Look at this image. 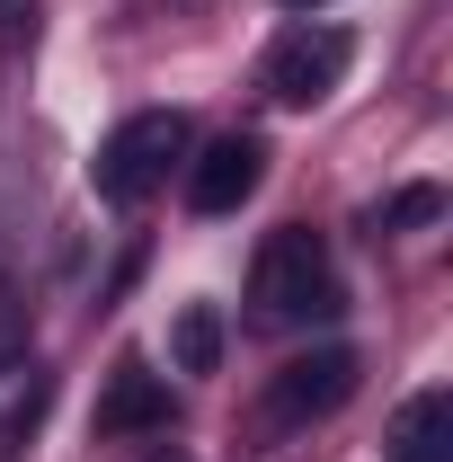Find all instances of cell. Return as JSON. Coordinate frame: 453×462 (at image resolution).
Returning <instances> with one entry per match:
<instances>
[{
	"mask_svg": "<svg viewBox=\"0 0 453 462\" xmlns=\"http://www.w3.org/2000/svg\"><path fill=\"white\" fill-rule=\"evenodd\" d=\"M249 302L258 320L276 329H311V320H338V267H329V240L311 223H284L267 249H258V276H249Z\"/></svg>",
	"mask_w": 453,
	"mask_h": 462,
	"instance_id": "obj_1",
	"label": "cell"
},
{
	"mask_svg": "<svg viewBox=\"0 0 453 462\" xmlns=\"http://www.w3.org/2000/svg\"><path fill=\"white\" fill-rule=\"evenodd\" d=\"M178 161H187V116H178V107H143V116H125L107 143H98L89 187H98L107 205H143Z\"/></svg>",
	"mask_w": 453,
	"mask_h": 462,
	"instance_id": "obj_2",
	"label": "cell"
},
{
	"mask_svg": "<svg viewBox=\"0 0 453 462\" xmlns=\"http://www.w3.org/2000/svg\"><path fill=\"white\" fill-rule=\"evenodd\" d=\"M356 392V356L347 346H320V356H293L276 383H267V401H258V427L267 436H293V427H311V418H329V409Z\"/></svg>",
	"mask_w": 453,
	"mask_h": 462,
	"instance_id": "obj_3",
	"label": "cell"
},
{
	"mask_svg": "<svg viewBox=\"0 0 453 462\" xmlns=\"http://www.w3.org/2000/svg\"><path fill=\"white\" fill-rule=\"evenodd\" d=\"M347 45L338 27H293V36H276V54H267V98L276 107H320L329 89L347 80Z\"/></svg>",
	"mask_w": 453,
	"mask_h": 462,
	"instance_id": "obj_4",
	"label": "cell"
},
{
	"mask_svg": "<svg viewBox=\"0 0 453 462\" xmlns=\"http://www.w3.org/2000/svg\"><path fill=\"white\" fill-rule=\"evenodd\" d=\"M258 170H267L258 134H223V143L196 152V170H187V205H196V214H240V205L258 196Z\"/></svg>",
	"mask_w": 453,
	"mask_h": 462,
	"instance_id": "obj_5",
	"label": "cell"
},
{
	"mask_svg": "<svg viewBox=\"0 0 453 462\" xmlns=\"http://www.w3.org/2000/svg\"><path fill=\"white\" fill-rule=\"evenodd\" d=\"M392 462H453V392H409L392 418V445H383Z\"/></svg>",
	"mask_w": 453,
	"mask_h": 462,
	"instance_id": "obj_6",
	"label": "cell"
},
{
	"mask_svg": "<svg viewBox=\"0 0 453 462\" xmlns=\"http://www.w3.org/2000/svg\"><path fill=\"white\" fill-rule=\"evenodd\" d=\"M152 427H170V383L143 365H116L107 401H98V436H152Z\"/></svg>",
	"mask_w": 453,
	"mask_h": 462,
	"instance_id": "obj_7",
	"label": "cell"
},
{
	"mask_svg": "<svg viewBox=\"0 0 453 462\" xmlns=\"http://www.w3.org/2000/svg\"><path fill=\"white\" fill-rule=\"evenodd\" d=\"M170 365L178 374H214V365H223V320H214V302H187L170 320Z\"/></svg>",
	"mask_w": 453,
	"mask_h": 462,
	"instance_id": "obj_8",
	"label": "cell"
},
{
	"mask_svg": "<svg viewBox=\"0 0 453 462\" xmlns=\"http://www.w3.org/2000/svg\"><path fill=\"white\" fill-rule=\"evenodd\" d=\"M18 356H27V302H18V285H9V276H0V374H9Z\"/></svg>",
	"mask_w": 453,
	"mask_h": 462,
	"instance_id": "obj_9",
	"label": "cell"
},
{
	"mask_svg": "<svg viewBox=\"0 0 453 462\" xmlns=\"http://www.w3.org/2000/svg\"><path fill=\"white\" fill-rule=\"evenodd\" d=\"M427 214H436V187H409V196L392 205V223H427Z\"/></svg>",
	"mask_w": 453,
	"mask_h": 462,
	"instance_id": "obj_10",
	"label": "cell"
},
{
	"mask_svg": "<svg viewBox=\"0 0 453 462\" xmlns=\"http://www.w3.org/2000/svg\"><path fill=\"white\" fill-rule=\"evenodd\" d=\"M27 9H36V0H0V27H18V18H27Z\"/></svg>",
	"mask_w": 453,
	"mask_h": 462,
	"instance_id": "obj_11",
	"label": "cell"
},
{
	"mask_svg": "<svg viewBox=\"0 0 453 462\" xmlns=\"http://www.w3.org/2000/svg\"><path fill=\"white\" fill-rule=\"evenodd\" d=\"M143 462H187V454H178V445H170V454H143Z\"/></svg>",
	"mask_w": 453,
	"mask_h": 462,
	"instance_id": "obj_12",
	"label": "cell"
},
{
	"mask_svg": "<svg viewBox=\"0 0 453 462\" xmlns=\"http://www.w3.org/2000/svg\"><path fill=\"white\" fill-rule=\"evenodd\" d=\"M284 9H320V0H284Z\"/></svg>",
	"mask_w": 453,
	"mask_h": 462,
	"instance_id": "obj_13",
	"label": "cell"
}]
</instances>
